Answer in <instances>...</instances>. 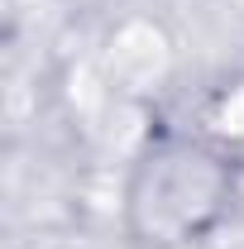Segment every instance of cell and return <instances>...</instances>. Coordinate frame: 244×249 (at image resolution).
Wrapping results in <instances>:
<instances>
[{
	"label": "cell",
	"mask_w": 244,
	"mask_h": 249,
	"mask_svg": "<svg viewBox=\"0 0 244 249\" xmlns=\"http://www.w3.org/2000/svg\"><path fill=\"white\" fill-rule=\"evenodd\" d=\"M244 163L225 134L158 124L139 139L120 182V230L129 249H206L235 220Z\"/></svg>",
	"instance_id": "1"
}]
</instances>
